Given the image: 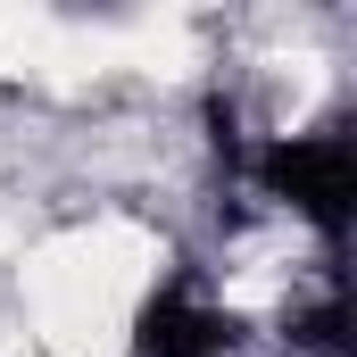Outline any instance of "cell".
I'll list each match as a JSON object with an SVG mask.
<instances>
[{"label":"cell","mask_w":357,"mask_h":357,"mask_svg":"<svg viewBox=\"0 0 357 357\" xmlns=\"http://www.w3.org/2000/svg\"><path fill=\"white\" fill-rule=\"evenodd\" d=\"M241 167H250V183H258L266 199H282L291 216H307L324 241L349 233V208H357V142H349V125L274 133V142H258Z\"/></svg>","instance_id":"obj_1"},{"label":"cell","mask_w":357,"mask_h":357,"mask_svg":"<svg viewBox=\"0 0 357 357\" xmlns=\"http://www.w3.org/2000/svg\"><path fill=\"white\" fill-rule=\"evenodd\" d=\"M233 341H241L233 307H216L191 274L158 282L133 307V357H233Z\"/></svg>","instance_id":"obj_2"}]
</instances>
